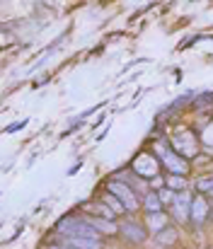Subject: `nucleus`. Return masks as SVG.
Masks as SVG:
<instances>
[{"mask_svg":"<svg viewBox=\"0 0 213 249\" xmlns=\"http://www.w3.org/2000/svg\"><path fill=\"white\" fill-rule=\"evenodd\" d=\"M56 230L63 235V237H87V240H99V232L85 220V218H75V215H68L63 218Z\"/></svg>","mask_w":213,"mask_h":249,"instance_id":"f257e3e1","label":"nucleus"},{"mask_svg":"<svg viewBox=\"0 0 213 249\" xmlns=\"http://www.w3.org/2000/svg\"><path fill=\"white\" fill-rule=\"evenodd\" d=\"M155 153H157V158L162 160V165L167 167L174 177H184V174L189 172V162H187V158H182L179 153H174L170 145L157 143V145H155Z\"/></svg>","mask_w":213,"mask_h":249,"instance_id":"f03ea898","label":"nucleus"},{"mask_svg":"<svg viewBox=\"0 0 213 249\" xmlns=\"http://www.w3.org/2000/svg\"><path fill=\"white\" fill-rule=\"evenodd\" d=\"M170 145H172V150L179 153L182 158H194V155L199 153V138H196V133H192V131H187V128L177 131V133L172 136Z\"/></svg>","mask_w":213,"mask_h":249,"instance_id":"7ed1b4c3","label":"nucleus"},{"mask_svg":"<svg viewBox=\"0 0 213 249\" xmlns=\"http://www.w3.org/2000/svg\"><path fill=\"white\" fill-rule=\"evenodd\" d=\"M107 191L114 194V196L124 203L126 211H136V208L141 206L138 198H136V191H134L129 184H124V181H109V184H107Z\"/></svg>","mask_w":213,"mask_h":249,"instance_id":"20e7f679","label":"nucleus"},{"mask_svg":"<svg viewBox=\"0 0 213 249\" xmlns=\"http://www.w3.org/2000/svg\"><path fill=\"white\" fill-rule=\"evenodd\" d=\"M192 203H194V196L189 191H179L177 194V201L172 203V211H174V218L179 223H187L189 215H192Z\"/></svg>","mask_w":213,"mask_h":249,"instance_id":"39448f33","label":"nucleus"},{"mask_svg":"<svg viewBox=\"0 0 213 249\" xmlns=\"http://www.w3.org/2000/svg\"><path fill=\"white\" fill-rule=\"evenodd\" d=\"M157 160L153 158V155H138L136 160H134V172L138 174V177H148V179H153V177H157Z\"/></svg>","mask_w":213,"mask_h":249,"instance_id":"423d86ee","label":"nucleus"},{"mask_svg":"<svg viewBox=\"0 0 213 249\" xmlns=\"http://www.w3.org/2000/svg\"><path fill=\"white\" fill-rule=\"evenodd\" d=\"M209 213H211V203H209V198H204V196H194L189 220H192L194 225H204L206 218H209Z\"/></svg>","mask_w":213,"mask_h":249,"instance_id":"0eeeda50","label":"nucleus"},{"mask_svg":"<svg viewBox=\"0 0 213 249\" xmlns=\"http://www.w3.org/2000/svg\"><path fill=\"white\" fill-rule=\"evenodd\" d=\"M119 232L129 240V242H136V245H141L145 242V237H148V232H145V228L138 225V223H134V220H124L121 225H119Z\"/></svg>","mask_w":213,"mask_h":249,"instance_id":"6e6552de","label":"nucleus"},{"mask_svg":"<svg viewBox=\"0 0 213 249\" xmlns=\"http://www.w3.org/2000/svg\"><path fill=\"white\" fill-rule=\"evenodd\" d=\"M58 247H71V249H99V240H87V237H61Z\"/></svg>","mask_w":213,"mask_h":249,"instance_id":"1a4fd4ad","label":"nucleus"},{"mask_svg":"<svg viewBox=\"0 0 213 249\" xmlns=\"http://www.w3.org/2000/svg\"><path fill=\"white\" fill-rule=\"evenodd\" d=\"M87 213H95L97 218H102V220H114V211L107 206V203H85L82 206Z\"/></svg>","mask_w":213,"mask_h":249,"instance_id":"9d476101","label":"nucleus"},{"mask_svg":"<svg viewBox=\"0 0 213 249\" xmlns=\"http://www.w3.org/2000/svg\"><path fill=\"white\" fill-rule=\"evenodd\" d=\"M162 201H160V194L157 191H150V194H145V198H143V208L148 211V215L150 213H162Z\"/></svg>","mask_w":213,"mask_h":249,"instance_id":"9b49d317","label":"nucleus"},{"mask_svg":"<svg viewBox=\"0 0 213 249\" xmlns=\"http://www.w3.org/2000/svg\"><path fill=\"white\" fill-rule=\"evenodd\" d=\"M85 220L97 230V232H104V235H109V232H114L116 230V225L112 223V220H102V218H90V215H85Z\"/></svg>","mask_w":213,"mask_h":249,"instance_id":"f8f14e48","label":"nucleus"},{"mask_svg":"<svg viewBox=\"0 0 213 249\" xmlns=\"http://www.w3.org/2000/svg\"><path fill=\"white\" fill-rule=\"evenodd\" d=\"M155 242H157V245H162V247H170V245H174V242H177V230L167 225L165 230H160V232L155 235Z\"/></svg>","mask_w":213,"mask_h":249,"instance_id":"ddd939ff","label":"nucleus"},{"mask_svg":"<svg viewBox=\"0 0 213 249\" xmlns=\"http://www.w3.org/2000/svg\"><path fill=\"white\" fill-rule=\"evenodd\" d=\"M148 228L157 235L160 230L167 228V215H165V213H150V215H148Z\"/></svg>","mask_w":213,"mask_h":249,"instance_id":"4468645a","label":"nucleus"},{"mask_svg":"<svg viewBox=\"0 0 213 249\" xmlns=\"http://www.w3.org/2000/svg\"><path fill=\"white\" fill-rule=\"evenodd\" d=\"M102 203H107V206H109V208L114 211V215H119V213H126V208H124V203H121V201H119V198H116L114 194H109V191L104 194V198H102Z\"/></svg>","mask_w":213,"mask_h":249,"instance_id":"2eb2a0df","label":"nucleus"},{"mask_svg":"<svg viewBox=\"0 0 213 249\" xmlns=\"http://www.w3.org/2000/svg\"><path fill=\"white\" fill-rule=\"evenodd\" d=\"M196 191L199 194H213V174H206V177H199L196 179Z\"/></svg>","mask_w":213,"mask_h":249,"instance_id":"dca6fc26","label":"nucleus"},{"mask_svg":"<svg viewBox=\"0 0 213 249\" xmlns=\"http://www.w3.org/2000/svg\"><path fill=\"white\" fill-rule=\"evenodd\" d=\"M157 194H160V201H162V203H170V206H172V203L177 201V191H172L170 186H162Z\"/></svg>","mask_w":213,"mask_h":249,"instance_id":"f3484780","label":"nucleus"},{"mask_svg":"<svg viewBox=\"0 0 213 249\" xmlns=\"http://www.w3.org/2000/svg\"><path fill=\"white\" fill-rule=\"evenodd\" d=\"M167 186L172 189V191H187V181H184V177H170V181H167Z\"/></svg>","mask_w":213,"mask_h":249,"instance_id":"a211bd4d","label":"nucleus"},{"mask_svg":"<svg viewBox=\"0 0 213 249\" xmlns=\"http://www.w3.org/2000/svg\"><path fill=\"white\" fill-rule=\"evenodd\" d=\"M24 124H27V121H19V124H12V126H7V133H12V131H17V128H24Z\"/></svg>","mask_w":213,"mask_h":249,"instance_id":"6ab92c4d","label":"nucleus"},{"mask_svg":"<svg viewBox=\"0 0 213 249\" xmlns=\"http://www.w3.org/2000/svg\"><path fill=\"white\" fill-rule=\"evenodd\" d=\"M49 249H71V247H58V245H56V247H49Z\"/></svg>","mask_w":213,"mask_h":249,"instance_id":"aec40b11","label":"nucleus"},{"mask_svg":"<svg viewBox=\"0 0 213 249\" xmlns=\"http://www.w3.org/2000/svg\"><path fill=\"white\" fill-rule=\"evenodd\" d=\"M211 150H213V148H211Z\"/></svg>","mask_w":213,"mask_h":249,"instance_id":"412c9836","label":"nucleus"}]
</instances>
